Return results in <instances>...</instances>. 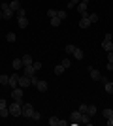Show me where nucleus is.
<instances>
[{
    "label": "nucleus",
    "mask_w": 113,
    "mask_h": 126,
    "mask_svg": "<svg viewBox=\"0 0 113 126\" xmlns=\"http://www.w3.org/2000/svg\"><path fill=\"white\" fill-rule=\"evenodd\" d=\"M11 64H13V68H15V70H19V68L23 66V60H21V58H15V60H13Z\"/></svg>",
    "instance_id": "a878e982"
},
{
    "label": "nucleus",
    "mask_w": 113,
    "mask_h": 126,
    "mask_svg": "<svg viewBox=\"0 0 113 126\" xmlns=\"http://www.w3.org/2000/svg\"><path fill=\"white\" fill-rule=\"evenodd\" d=\"M87 115L94 117V115H96V107H94V105H89V107H87Z\"/></svg>",
    "instance_id": "412c9836"
},
{
    "label": "nucleus",
    "mask_w": 113,
    "mask_h": 126,
    "mask_svg": "<svg viewBox=\"0 0 113 126\" xmlns=\"http://www.w3.org/2000/svg\"><path fill=\"white\" fill-rule=\"evenodd\" d=\"M0 107H8V102H6L4 98H0Z\"/></svg>",
    "instance_id": "58836bf2"
},
{
    "label": "nucleus",
    "mask_w": 113,
    "mask_h": 126,
    "mask_svg": "<svg viewBox=\"0 0 113 126\" xmlns=\"http://www.w3.org/2000/svg\"><path fill=\"white\" fill-rule=\"evenodd\" d=\"M59 25H60L59 17H51V26H59Z\"/></svg>",
    "instance_id": "c85d7f7f"
},
{
    "label": "nucleus",
    "mask_w": 113,
    "mask_h": 126,
    "mask_svg": "<svg viewBox=\"0 0 113 126\" xmlns=\"http://www.w3.org/2000/svg\"><path fill=\"white\" fill-rule=\"evenodd\" d=\"M87 17H89V21H91V23H96V21H98V15H96V13H92V15H87Z\"/></svg>",
    "instance_id": "2f4dec72"
},
{
    "label": "nucleus",
    "mask_w": 113,
    "mask_h": 126,
    "mask_svg": "<svg viewBox=\"0 0 113 126\" xmlns=\"http://www.w3.org/2000/svg\"><path fill=\"white\" fill-rule=\"evenodd\" d=\"M21 105H23V102H17V100H13V104L8 105L11 117H21Z\"/></svg>",
    "instance_id": "f257e3e1"
},
{
    "label": "nucleus",
    "mask_w": 113,
    "mask_h": 126,
    "mask_svg": "<svg viewBox=\"0 0 113 126\" xmlns=\"http://www.w3.org/2000/svg\"><path fill=\"white\" fill-rule=\"evenodd\" d=\"M32 66H34L36 72H38V70H42V62H32Z\"/></svg>",
    "instance_id": "c9c22d12"
},
{
    "label": "nucleus",
    "mask_w": 113,
    "mask_h": 126,
    "mask_svg": "<svg viewBox=\"0 0 113 126\" xmlns=\"http://www.w3.org/2000/svg\"><path fill=\"white\" fill-rule=\"evenodd\" d=\"M10 8L13 11H19V10H21V2H19V0H11V2H10Z\"/></svg>",
    "instance_id": "4468645a"
},
{
    "label": "nucleus",
    "mask_w": 113,
    "mask_h": 126,
    "mask_svg": "<svg viewBox=\"0 0 113 126\" xmlns=\"http://www.w3.org/2000/svg\"><path fill=\"white\" fill-rule=\"evenodd\" d=\"M62 66H64V68H70V64H72V60H68V58H64V60H62Z\"/></svg>",
    "instance_id": "473e14b6"
},
{
    "label": "nucleus",
    "mask_w": 113,
    "mask_h": 126,
    "mask_svg": "<svg viewBox=\"0 0 113 126\" xmlns=\"http://www.w3.org/2000/svg\"><path fill=\"white\" fill-rule=\"evenodd\" d=\"M47 15H49V17H57V11H55V10H49Z\"/></svg>",
    "instance_id": "ea45409f"
},
{
    "label": "nucleus",
    "mask_w": 113,
    "mask_h": 126,
    "mask_svg": "<svg viewBox=\"0 0 113 126\" xmlns=\"http://www.w3.org/2000/svg\"><path fill=\"white\" fill-rule=\"evenodd\" d=\"M19 87H21V89L30 87V77H28V75H19Z\"/></svg>",
    "instance_id": "423d86ee"
},
{
    "label": "nucleus",
    "mask_w": 113,
    "mask_h": 126,
    "mask_svg": "<svg viewBox=\"0 0 113 126\" xmlns=\"http://www.w3.org/2000/svg\"><path fill=\"white\" fill-rule=\"evenodd\" d=\"M49 124H51V126H60V119H57V117H51V119H49Z\"/></svg>",
    "instance_id": "aec40b11"
},
{
    "label": "nucleus",
    "mask_w": 113,
    "mask_h": 126,
    "mask_svg": "<svg viewBox=\"0 0 113 126\" xmlns=\"http://www.w3.org/2000/svg\"><path fill=\"white\" fill-rule=\"evenodd\" d=\"M104 51H113V42H111V34H106V38H104V43H102Z\"/></svg>",
    "instance_id": "39448f33"
},
{
    "label": "nucleus",
    "mask_w": 113,
    "mask_h": 126,
    "mask_svg": "<svg viewBox=\"0 0 113 126\" xmlns=\"http://www.w3.org/2000/svg\"><path fill=\"white\" fill-rule=\"evenodd\" d=\"M83 124H91V115H87V113H81V121Z\"/></svg>",
    "instance_id": "a211bd4d"
},
{
    "label": "nucleus",
    "mask_w": 113,
    "mask_h": 126,
    "mask_svg": "<svg viewBox=\"0 0 113 126\" xmlns=\"http://www.w3.org/2000/svg\"><path fill=\"white\" fill-rule=\"evenodd\" d=\"M64 66H62V64H57V66H55V74H57V75H60V74H62V72H64Z\"/></svg>",
    "instance_id": "5701e85b"
},
{
    "label": "nucleus",
    "mask_w": 113,
    "mask_h": 126,
    "mask_svg": "<svg viewBox=\"0 0 113 126\" xmlns=\"http://www.w3.org/2000/svg\"><path fill=\"white\" fill-rule=\"evenodd\" d=\"M87 4H89V0H81L79 4L75 6V8H77V11H79L81 15H87Z\"/></svg>",
    "instance_id": "0eeeda50"
},
{
    "label": "nucleus",
    "mask_w": 113,
    "mask_h": 126,
    "mask_svg": "<svg viewBox=\"0 0 113 126\" xmlns=\"http://www.w3.org/2000/svg\"><path fill=\"white\" fill-rule=\"evenodd\" d=\"M102 117H104V119H109V117H113V109H104V111H102Z\"/></svg>",
    "instance_id": "4be33fe9"
},
{
    "label": "nucleus",
    "mask_w": 113,
    "mask_h": 126,
    "mask_svg": "<svg viewBox=\"0 0 113 126\" xmlns=\"http://www.w3.org/2000/svg\"><path fill=\"white\" fill-rule=\"evenodd\" d=\"M32 113H34V107L30 104H23L21 105V115L27 117V119H32Z\"/></svg>",
    "instance_id": "7ed1b4c3"
},
{
    "label": "nucleus",
    "mask_w": 113,
    "mask_h": 126,
    "mask_svg": "<svg viewBox=\"0 0 113 126\" xmlns=\"http://www.w3.org/2000/svg\"><path fill=\"white\" fill-rule=\"evenodd\" d=\"M6 38H8V42H10V43H13V42H15V40H17V36H15V34H13V32H10V34H8V36H6Z\"/></svg>",
    "instance_id": "cd10ccee"
},
{
    "label": "nucleus",
    "mask_w": 113,
    "mask_h": 126,
    "mask_svg": "<svg viewBox=\"0 0 113 126\" xmlns=\"http://www.w3.org/2000/svg\"><path fill=\"white\" fill-rule=\"evenodd\" d=\"M91 25H92V23L89 21V17H87V15H83V17H81V21H79V26H81V28H89Z\"/></svg>",
    "instance_id": "9b49d317"
},
{
    "label": "nucleus",
    "mask_w": 113,
    "mask_h": 126,
    "mask_svg": "<svg viewBox=\"0 0 113 126\" xmlns=\"http://www.w3.org/2000/svg\"><path fill=\"white\" fill-rule=\"evenodd\" d=\"M0 10H2V13H4V19H11V17H13V10L10 8L8 2H2V4H0Z\"/></svg>",
    "instance_id": "f03ea898"
},
{
    "label": "nucleus",
    "mask_w": 113,
    "mask_h": 126,
    "mask_svg": "<svg viewBox=\"0 0 113 126\" xmlns=\"http://www.w3.org/2000/svg\"><path fill=\"white\" fill-rule=\"evenodd\" d=\"M23 15H27V11H25V10H23V8H21V10L17 11V17H23Z\"/></svg>",
    "instance_id": "4c0bfd02"
},
{
    "label": "nucleus",
    "mask_w": 113,
    "mask_h": 126,
    "mask_svg": "<svg viewBox=\"0 0 113 126\" xmlns=\"http://www.w3.org/2000/svg\"><path fill=\"white\" fill-rule=\"evenodd\" d=\"M57 17H59L60 21H64L66 17H68V13H66V11H57Z\"/></svg>",
    "instance_id": "bb28decb"
},
{
    "label": "nucleus",
    "mask_w": 113,
    "mask_h": 126,
    "mask_svg": "<svg viewBox=\"0 0 113 126\" xmlns=\"http://www.w3.org/2000/svg\"><path fill=\"white\" fill-rule=\"evenodd\" d=\"M74 51H75V45H66V53H70V55H74Z\"/></svg>",
    "instance_id": "7c9ffc66"
},
{
    "label": "nucleus",
    "mask_w": 113,
    "mask_h": 126,
    "mask_svg": "<svg viewBox=\"0 0 113 126\" xmlns=\"http://www.w3.org/2000/svg\"><path fill=\"white\" fill-rule=\"evenodd\" d=\"M108 124H109V126H113V117H109V119H108Z\"/></svg>",
    "instance_id": "37998d69"
},
{
    "label": "nucleus",
    "mask_w": 113,
    "mask_h": 126,
    "mask_svg": "<svg viewBox=\"0 0 113 126\" xmlns=\"http://www.w3.org/2000/svg\"><path fill=\"white\" fill-rule=\"evenodd\" d=\"M108 60L113 64V51H109V53H108Z\"/></svg>",
    "instance_id": "a19ab883"
},
{
    "label": "nucleus",
    "mask_w": 113,
    "mask_h": 126,
    "mask_svg": "<svg viewBox=\"0 0 113 126\" xmlns=\"http://www.w3.org/2000/svg\"><path fill=\"white\" fill-rule=\"evenodd\" d=\"M17 25L21 26V28H27V26H28V19H27V15L17 17Z\"/></svg>",
    "instance_id": "9d476101"
},
{
    "label": "nucleus",
    "mask_w": 113,
    "mask_h": 126,
    "mask_svg": "<svg viewBox=\"0 0 113 126\" xmlns=\"http://www.w3.org/2000/svg\"><path fill=\"white\" fill-rule=\"evenodd\" d=\"M87 107H89V105H87V104L79 105V111H81V113H87Z\"/></svg>",
    "instance_id": "e433bc0d"
},
{
    "label": "nucleus",
    "mask_w": 113,
    "mask_h": 126,
    "mask_svg": "<svg viewBox=\"0 0 113 126\" xmlns=\"http://www.w3.org/2000/svg\"><path fill=\"white\" fill-rule=\"evenodd\" d=\"M8 115H10V109H8V107H0V117H2V119H6Z\"/></svg>",
    "instance_id": "393cba45"
},
{
    "label": "nucleus",
    "mask_w": 113,
    "mask_h": 126,
    "mask_svg": "<svg viewBox=\"0 0 113 126\" xmlns=\"http://www.w3.org/2000/svg\"><path fill=\"white\" fill-rule=\"evenodd\" d=\"M10 87L13 89V87H19V74H13L10 77Z\"/></svg>",
    "instance_id": "f8f14e48"
},
{
    "label": "nucleus",
    "mask_w": 113,
    "mask_h": 126,
    "mask_svg": "<svg viewBox=\"0 0 113 126\" xmlns=\"http://www.w3.org/2000/svg\"><path fill=\"white\" fill-rule=\"evenodd\" d=\"M47 81H38V85H36V89L40 90V92H45V90H47Z\"/></svg>",
    "instance_id": "ddd939ff"
},
{
    "label": "nucleus",
    "mask_w": 113,
    "mask_h": 126,
    "mask_svg": "<svg viewBox=\"0 0 113 126\" xmlns=\"http://www.w3.org/2000/svg\"><path fill=\"white\" fill-rule=\"evenodd\" d=\"M40 119H42V115H40L38 111H34L32 113V121H40Z\"/></svg>",
    "instance_id": "f704fd0d"
},
{
    "label": "nucleus",
    "mask_w": 113,
    "mask_h": 126,
    "mask_svg": "<svg viewBox=\"0 0 113 126\" xmlns=\"http://www.w3.org/2000/svg\"><path fill=\"white\" fill-rule=\"evenodd\" d=\"M21 60H23V66H30V64L34 62V60H32V57H30V55H25V57H23Z\"/></svg>",
    "instance_id": "dca6fc26"
},
{
    "label": "nucleus",
    "mask_w": 113,
    "mask_h": 126,
    "mask_svg": "<svg viewBox=\"0 0 113 126\" xmlns=\"http://www.w3.org/2000/svg\"><path fill=\"white\" fill-rule=\"evenodd\" d=\"M104 87H106V92H108V94H113V83L111 81H106Z\"/></svg>",
    "instance_id": "6ab92c4d"
},
{
    "label": "nucleus",
    "mask_w": 113,
    "mask_h": 126,
    "mask_svg": "<svg viewBox=\"0 0 113 126\" xmlns=\"http://www.w3.org/2000/svg\"><path fill=\"white\" fill-rule=\"evenodd\" d=\"M23 90L25 89H21V87H13L11 89V98L17 102H23Z\"/></svg>",
    "instance_id": "20e7f679"
},
{
    "label": "nucleus",
    "mask_w": 113,
    "mask_h": 126,
    "mask_svg": "<svg viewBox=\"0 0 113 126\" xmlns=\"http://www.w3.org/2000/svg\"><path fill=\"white\" fill-rule=\"evenodd\" d=\"M83 57H85V53L81 51V49L75 47V51H74V58H75V60H83Z\"/></svg>",
    "instance_id": "2eb2a0df"
},
{
    "label": "nucleus",
    "mask_w": 113,
    "mask_h": 126,
    "mask_svg": "<svg viewBox=\"0 0 113 126\" xmlns=\"http://www.w3.org/2000/svg\"><path fill=\"white\" fill-rule=\"evenodd\" d=\"M70 121H72V124H77V122L81 121V111L77 109V111H72V117H70Z\"/></svg>",
    "instance_id": "6e6552de"
},
{
    "label": "nucleus",
    "mask_w": 113,
    "mask_h": 126,
    "mask_svg": "<svg viewBox=\"0 0 113 126\" xmlns=\"http://www.w3.org/2000/svg\"><path fill=\"white\" fill-rule=\"evenodd\" d=\"M38 81H40V79H38V75L34 74V75H30V85H34V87H36L38 85Z\"/></svg>",
    "instance_id": "c756f323"
},
{
    "label": "nucleus",
    "mask_w": 113,
    "mask_h": 126,
    "mask_svg": "<svg viewBox=\"0 0 113 126\" xmlns=\"http://www.w3.org/2000/svg\"><path fill=\"white\" fill-rule=\"evenodd\" d=\"M77 4H79V0H70V2H68V8H75Z\"/></svg>",
    "instance_id": "72a5a7b5"
},
{
    "label": "nucleus",
    "mask_w": 113,
    "mask_h": 126,
    "mask_svg": "<svg viewBox=\"0 0 113 126\" xmlns=\"http://www.w3.org/2000/svg\"><path fill=\"white\" fill-rule=\"evenodd\" d=\"M0 85H10V75H0Z\"/></svg>",
    "instance_id": "b1692460"
},
{
    "label": "nucleus",
    "mask_w": 113,
    "mask_h": 126,
    "mask_svg": "<svg viewBox=\"0 0 113 126\" xmlns=\"http://www.w3.org/2000/svg\"><path fill=\"white\" fill-rule=\"evenodd\" d=\"M34 74H36V70H34L32 64H30V66H25V75H28V77H30V75H34Z\"/></svg>",
    "instance_id": "f3484780"
},
{
    "label": "nucleus",
    "mask_w": 113,
    "mask_h": 126,
    "mask_svg": "<svg viewBox=\"0 0 113 126\" xmlns=\"http://www.w3.org/2000/svg\"><path fill=\"white\" fill-rule=\"evenodd\" d=\"M89 74H91V77L94 79V81H100V79H102V74H100L96 68H89Z\"/></svg>",
    "instance_id": "1a4fd4ad"
},
{
    "label": "nucleus",
    "mask_w": 113,
    "mask_h": 126,
    "mask_svg": "<svg viewBox=\"0 0 113 126\" xmlns=\"http://www.w3.org/2000/svg\"><path fill=\"white\" fill-rule=\"evenodd\" d=\"M108 72H113V64L111 62H108Z\"/></svg>",
    "instance_id": "79ce46f5"
}]
</instances>
